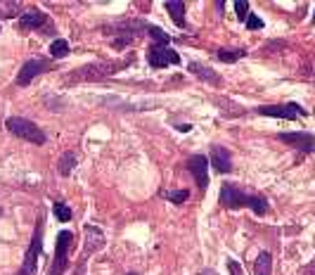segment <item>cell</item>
Returning <instances> with one entry per match:
<instances>
[{
  "instance_id": "cell-1",
  "label": "cell",
  "mask_w": 315,
  "mask_h": 275,
  "mask_svg": "<svg viewBox=\"0 0 315 275\" xmlns=\"http://www.w3.org/2000/svg\"><path fill=\"white\" fill-rule=\"evenodd\" d=\"M218 202H220V206H225V209H242V206H249L256 216H266V214H268V200H266L263 194H244V190H240L234 183L220 185Z\"/></svg>"
},
{
  "instance_id": "cell-2",
  "label": "cell",
  "mask_w": 315,
  "mask_h": 275,
  "mask_svg": "<svg viewBox=\"0 0 315 275\" xmlns=\"http://www.w3.org/2000/svg\"><path fill=\"white\" fill-rule=\"evenodd\" d=\"M130 62H95V64H86L81 69L72 72V76H66L64 83L72 86V83H86V81H107L109 76H114L116 72L126 69Z\"/></svg>"
},
{
  "instance_id": "cell-3",
  "label": "cell",
  "mask_w": 315,
  "mask_h": 275,
  "mask_svg": "<svg viewBox=\"0 0 315 275\" xmlns=\"http://www.w3.org/2000/svg\"><path fill=\"white\" fill-rule=\"evenodd\" d=\"M5 128L12 133V136L22 138V140H26V142H34V145H45L48 142V136H45V130L34 124V121L24 119V116H8L5 119Z\"/></svg>"
},
{
  "instance_id": "cell-4",
  "label": "cell",
  "mask_w": 315,
  "mask_h": 275,
  "mask_svg": "<svg viewBox=\"0 0 315 275\" xmlns=\"http://www.w3.org/2000/svg\"><path fill=\"white\" fill-rule=\"evenodd\" d=\"M74 238L72 230H60L57 232V244H54V256H52V264L48 268L45 275H64L66 266H69V249L74 247Z\"/></svg>"
},
{
  "instance_id": "cell-5",
  "label": "cell",
  "mask_w": 315,
  "mask_h": 275,
  "mask_svg": "<svg viewBox=\"0 0 315 275\" xmlns=\"http://www.w3.org/2000/svg\"><path fill=\"white\" fill-rule=\"evenodd\" d=\"M43 254V218L36 223L34 228V235H31V244H28L26 254H24V261H22V268L17 270V275H34L36 273V261Z\"/></svg>"
},
{
  "instance_id": "cell-6",
  "label": "cell",
  "mask_w": 315,
  "mask_h": 275,
  "mask_svg": "<svg viewBox=\"0 0 315 275\" xmlns=\"http://www.w3.org/2000/svg\"><path fill=\"white\" fill-rule=\"evenodd\" d=\"M256 114L261 116H272V119H287V121H296L301 116H306L308 112L296 104V102H287V104H263L256 110Z\"/></svg>"
},
{
  "instance_id": "cell-7",
  "label": "cell",
  "mask_w": 315,
  "mask_h": 275,
  "mask_svg": "<svg viewBox=\"0 0 315 275\" xmlns=\"http://www.w3.org/2000/svg\"><path fill=\"white\" fill-rule=\"evenodd\" d=\"M147 62H150L152 69H164V66H168V64H180L182 60H180V55L171 46H156V43H152V46L147 48Z\"/></svg>"
},
{
  "instance_id": "cell-8",
  "label": "cell",
  "mask_w": 315,
  "mask_h": 275,
  "mask_svg": "<svg viewBox=\"0 0 315 275\" xmlns=\"http://www.w3.org/2000/svg\"><path fill=\"white\" fill-rule=\"evenodd\" d=\"M50 62L48 60H43V57H34V60H26L24 64H22V69H19L17 74V86L19 88H26L28 83L34 81L36 76H40V74H45L48 69H50Z\"/></svg>"
},
{
  "instance_id": "cell-9",
  "label": "cell",
  "mask_w": 315,
  "mask_h": 275,
  "mask_svg": "<svg viewBox=\"0 0 315 275\" xmlns=\"http://www.w3.org/2000/svg\"><path fill=\"white\" fill-rule=\"evenodd\" d=\"M208 159L204 154H192L188 159V164H185V168H188L190 174H192V178H194V183H197L199 190H204L206 192L208 188Z\"/></svg>"
},
{
  "instance_id": "cell-10",
  "label": "cell",
  "mask_w": 315,
  "mask_h": 275,
  "mask_svg": "<svg viewBox=\"0 0 315 275\" xmlns=\"http://www.w3.org/2000/svg\"><path fill=\"white\" fill-rule=\"evenodd\" d=\"M278 140H280V142L292 145L294 150L306 152V154L315 150V138H313V133H308V130H296V133H278Z\"/></svg>"
},
{
  "instance_id": "cell-11",
  "label": "cell",
  "mask_w": 315,
  "mask_h": 275,
  "mask_svg": "<svg viewBox=\"0 0 315 275\" xmlns=\"http://www.w3.org/2000/svg\"><path fill=\"white\" fill-rule=\"evenodd\" d=\"M208 164L216 174H230L232 171V154L230 150L223 145H214L211 147V154H208Z\"/></svg>"
},
{
  "instance_id": "cell-12",
  "label": "cell",
  "mask_w": 315,
  "mask_h": 275,
  "mask_svg": "<svg viewBox=\"0 0 315 275\" xmlns=\"http://www.w3.org/2000/svg\"><path fill=\"white\" fill-rule=\"evenodd\" d=\"M104 247V235L98 226H86V249H83V256H81V264H86V258L98 252V249Z\"/></svg>"
},
{
  "instance_id": "cell-13",
  "label": "cell",
  "mask_w": 315,
  "mask_h": 275,
  "mask_svg": "<svg viewBox=\"0 0 315 275\" xmlns=\"http://www.w3.org/2000/svg\"><path fill=\"white\" fill-rule=\"evenodd\" d=\"M48 24V14L40 12V10H31V12H24L19 17V28L22 31H36V28H43Z\"/></svg>"
},
{
  "instance_id": "cell-14",
  "label": "cell",
  "mask_w": 315,
  "mask_h": 275,
  "mask_svg": "<svg viewBox=\"0 0 315 275\" xmlns=\"http://www.w3.org/2000/svg\"><path fill=\"white\" fill-rule=\"evenodd\" d=\"M188 72L194 74L199 81H206V83H211V86H220V83H223V78L218 76L216 69H211V66H206V64H202V62H190Z\"/></svg>"
},
{
  "instance_id": "cell-15",
  "label": "cell",
  "mask_w": 315,
  "mask_h": 275,
  "mask_svg": "<svg viewBox=\"0 0 315 275\" xmlns=\"http://www.w3.org/2000/svg\"><path fill=\"white\" fill-rule=\"evenodd\" d=\"M164 8H166V12L171 14L176 26L185 28V2H182V0H171V2H166Z\"/></svg>"
},
{
  "instance_id": "cell-16",
  "label": "cell",
  "mask_w": 315,
  "mask_h": 275,
  "mask_svg": "<svg viewBox=\"0 0 315 275\" xmlns=\"http://www.w3.org/2000/svg\"><path fill=\"white\" fill-rule=\"evenodd\" d=\"M272 273V256L268 252H261L254 264V275H270Z\"/></svg>"
},
{
  "instance_id": "cell-17",
  "label": "cell",
  "mask_w": 315,
  "mask_h": 275,
  "mask_svg": "<svg viewBox=\"0 0 315 275\" xmlns=\"http://www.w3.org/2000/svg\"><path fill=\"white\" fill-rule=\"evenodd\" d=\"M74 166H76V154H74L72 150H66V152H62V156H60V162H57V168H60V176H72Z\"/></svg>"
},
{
  "instance_id": "cell-18",
  "label": "cell",
  "mask_w": 315,
  "mask_h": 275,
  "mask_svg": "<svg viewBox=\"0 0 315 275\" xmlns=\"http://www.w3.org/2000/svg\"><path fill=\"white\" fill-rule=\"evenodd\" d=\"M69 52H72V48H69V43L64 38H54L52 43H50V57L52 60H64Z\"/></svg>"
},
{
  "instance_id": "cell-19",
  "label": "cell",
  "mask_w": 315,
  "mask_h": 275,
  "mask_svg": "<svg viewBox=\"0 0 315 275\" xmlns=\"http://www.w3.org/2000/svg\"><path fill=\"white\" fill-rule=\"evenodd\" d=\"M244 55H246V50H225V48L216 50V57L220 62H225V64H234V62H240Z\"/></svg>"
},
{
  "instance_id": "cell-20",
  "label": "cell",
  "mask_w": 315,
  "mask_h": 275,
  "mask_svg": "<svg viewBox=\"0 0 315 275\" xmlns=\"http://www.w3.org/2000/svg\"><path fill=\"white\" fill-rule=\"evenodd\" d=\"M144 34H150V36L154 38V43H156V46H168V43H171V36H168V34L164 31V28L154 26V24H147Z\"/></svg>"
},
{
  "instance_id": "cell-21",
  "label": "cell",
  "mask_w": 315,
  "mask_h": 275,
  "mask_svg": "<svg viewBox=\"0 0 315 275\" xmlns=\"http://www.w3.org/2000/svg\"><path fill=\"white\" fill-rule=\"evenodd\" d=\"M52 214H54V218L60 220V223H69V220L74 218L72 206H66L64 202H54L52 204Z\"/></svg>"
},
{
  "instance_id": "cell-22",
  "label": "cell",
  "mask_w": 315,
  "mask_h": 275,
  "mask_svg": "<svg viewBox=\"0 0 315 275\" xmlns=\"http://www.w3.org/2000/svg\"><path fill=\"white\" fill-rule=\"evenodd\" d=\"M19 12H22V2H17V0H12V2H5V0H0V17H2V19L17 17Z\"/></svg>"
},
{
  "instance_id": "cell-23",
  "label": "cell",
  "mask_w": 315,
  "mask_h": 275,
  "mask_svg": "<svg viewBox=\"0 0 315 275\" xmlns=\"http://www.w3.org/2000/svg\"><path fill=\"white\" fill-rule=\"evenodd\" d=\"M162 197L168 200V202H173V204H185L190 200V192L188 190H164Z\"/></svg>"
},
{
  "instance_id": "cell-24",
  "label": "cell",
  "mask_w": 315,
  "mask_h": 275,
  "mask_svg": "<svg viewBox=\"0 0 315 275\" xmlns=\"http://www.w3.org/2000/svg\"><path fill=\"white\" fill-rule=\"evenodd\" d=\"M234 14H237V19H240V22H246V17H249V2H246V0H237V2H234Z\"/></svg>"
},
{
  "instance_id": "cell-25",
  "label": "cell",
  "mask_w": 315,
  "mask_h": 275,
  "mask_svg": "<svg viewBox=\"0 0 315 275\" xmlns=\"http://www.w3.org/2000/svg\"><path fill=\"white\" fill-rule=\"evenodd\" d=\"M133 43H135V38H133V36H116L114 40H112V48H116V50H121V48L133 46Z\"/></svg>"
},
{
  "instance_id": "cell-26",
  "label": "cell",
  "mask_w": 315,
  "mask_h": 275,
  "mask_svg": "<svg viewBox=\"0 0 315 275\" xmlns=\"http://www.w3.org/2000/svg\"><path fill=\"white\" fill-rule=\"evenodd\" d=\"M244 24H246V28H249V31H258V28H263V19H258L256 14H249Z\"/></svg>"
},
{
  "instance_id": "cell-27",
  "label": "cell",
  "mask_w": 315,
  "mask_h": 275,
  "mask_svg": "<svg viewBox=\"0 0 315 275\" xmlns=\"http://www.w3.org/2000/svg\"><path fill=\"white\" fill-rule=\"evenodd\" d=\"M228 270H230V275H244L242 266H240L234 258H228Z\"/></svg>"
},
{
  "instance_id": "cell-28",
  "label": "cell",
  "mask_w": 315,
  "mask_h": 275,
  "mask_svg": "<svg viewBox=\"0 0 315 275\" xmlns=\"http://www.w3.org/2000/svg\"><path fill=\"white\" fill-rule=\"evenodd\" d=\"M176 128H178V130H182V133H190V130H192V126H190V124H178Z\"/></svg>"
},
{
  "instance_id": "cell-29",
  "label": "cell",
  "mask_w": 315,
  "mask_h": 275,
  "mask_svg": "<svg viewBox=\"0 0 315 275\" xmlns=\"http://www.w3.org/2000/svg\"><path fill=\"white\" fill-rule=\"evenodd\" d=\"M202 275H218V273H216V270H204Z\"/></svg>"
},
{
  "instance_id": "cell-30",
  "label": "cell",
  "mask_w": 315,
  "mask_h": 275,
  "mask_svg": "<svg viewBox=\"0 0 315 275\" xmlns=\"http://www.w3.org/2000/svg\"><path fill=\"white\" fill-rule=\"evenodd\" d=\"M313 24H315V12H313Z\"/></svg>"
},
{
  "instance_id": "cell-31",
  "label": "cell",
  "mask_w": 315,
  "mask_h": 275,
  "mask_svg": "<svg viewBox=\"0 0 315 275\" xmlns=\"http://www.w3.org/2000/svg\"><path fill=\"white\" fill-rule=\"evenodd\" d=\"M126 275H138V273H126Z\"/></svg>"
},
{
  "instance_id": "cell-32",
  "label": "cell",
  "mask_w": 315,
  "mask_h": 275,
  "mask_svg": "<svg viewBox=\"0 0 315 275\" xmlns=\"http://www.w3.org/2000/svg\"><path fill=\"white\" fill-rule=\"evenodd\" d=\"M0 216H2V209H0Z\"/></svg>"
}]
</instances>
